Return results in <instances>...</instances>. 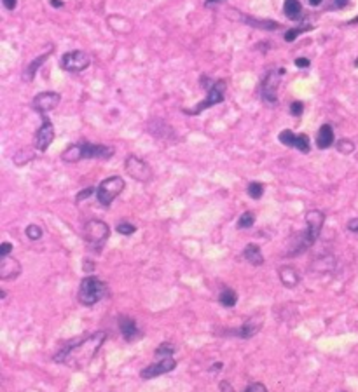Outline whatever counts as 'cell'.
Listing matches in <instances>:
<instances>
[{
	"label": "cell",
	"instance_id": "obj_1",
	"mask_svg": "<svg viewBox=\"0 0 358 392\" xmlns=\"http://www.w3.org/2000/svg\"><path fill=\"white\" fill-rule=\"evenodd\" d=\"M105 338H107L105 331H96L86 338H77V340L65 347L63 350H60L52 359L56 363L72 366V368H80V366L89 365L95 359L96 352L103 345Z\"/></svg>",
	"mask_w": 358,
	"mask_h": 392
},
{
	"label": "cell",
	"instance_id": "obj_2",
	"mask_svg": "<svg viewBox=\"0 0 358 392\" xmlns=\"http://www.w3.org/2000/svg\"><path fill=\"white\" fill-rule=\"evenodd\" d=\"M107 291H108L107 284L101 279H98V277L95 276L84 277L79 286V301L84 307H91V305L98 304L101 298L107 295Z\"/></svg>",
	"mask_w": 358,
	"mask_h": 392
},
{
	"label": "cell",
	"instance_id": "obj_3",
	"mask_svg": "<svg viewBox=\"0 0 358 392\" xmlns=\"http://www.w3.org/2000/svg\"><path fill=\"white\" fill-rule=\"evenodd\" d=\"M111 235V228L101 220H89L84 225V239L93 251H100Z\"/></svg>",
	"mask_w": 358,
	"mask_h": 392
},
{
	"label": "cell",
	"instance_id": "obj_4",
	"mask_svg": "<svg viewBox=\"0 0 358 392\" xmlns=\"http://www.w3.org/2000/svg\"><path fill=\"white\" fill-rule=\"evenodd\" d=\"M126 183L121 176H111L105 178L103 182L96 189V199L103 207H108L112 204L114 199H117V195L124 190Z\"/></svg>",
	"mask_w": 358,
	"mask_h": 392
},
{
	"label": "cell",
	"instance_id": "obj_5",
	"mask_svg": "<svg viewBox=\"0 0 358 392\" xmlns=\"http://www.w3.org/2000/svg\"><path fill=\"white\" fill-rule=\"evenodd\" d=\"M226 89H227L226 80H222V79H221V80H217V82H215V84L210 87L208 96H206L205 100H203L196 108H194V110H184V112H185V113H189V115H198V113L205 112L206 108L213 107V105L222 103L224 98H226Z\"/></svg>",
	"mask_w": 358,
	"mask_h": 392
},
{
	"label": "cell",
	"instance_id": "obj_6",
	"mask_svg": "<svg viewBox=\"0 0 358 392\" xmlns=\"http://www.w3.org/2000/svg\"><path fill=\"white\" fill-rule=\"evenodd\" d=\"M323 223H325V215L321 213V211L311 209L306 213V230L302 232V237L308 248H311L313 243L318 239Z\"/></svg>",
	"mask_w": 358,
	"mask_h": 392
},
{
	"label": "cell",
	"instance_id": "obj_7",
	"mask_svg": "<svg viewBox=\"0 0 358 392\" xmlns=\"http://www.w3.org/2000/svg\"><path fill=\"white\" fill-rule=\"evenodd\" d=\"M124 169H126V173H128L133 179H136V182L145 183L152 178V169H150V166L145 161H142V159L135 157V155H129V157L126 159Z\"/></svg>",
	"mask_w": 358,
	"mask_h": 392
},
{
	"label": "cell",
	"instance_id": "obj_8",
	"mask_svg": "<svg viewBox=\"0 0 358 392\" xmlns=\"http://www.w3.org/2000/svg\"><path fill=\"white\" fill-rule=\"evenodd\" d=\"M89 63H91V59L84 51L67 52L62 58V68L67 72H82L89 67Z\"/></svg>",
	"mask_w": 358,
	"mask_h": 392
},
{
	"label": "cell",
	"instance_id": "obj_9",
	"mask_svg": "<svg viewBox=\"0 0 358 392\" xmlns=\"http://www.w3.org/2000/svg\"><path fill=\"white\" fill-rule=\"evenodd\" d=\"M278 140L282 141L283 145L290 146V148H297L299 152H302V154H309V150H311L308 134H295L294 131L285 129L278 134Z\"/></svg>",
	"mask_w": 358,
	"mask_h": 392
},
{
	"label": "cell",
	"instance_id": "obj_10",
	"mask_svg": "<svg viewBox=\"0 0 358 392\" xmlns=\"http://www.w3.org/2000/svg\"><path fill=\"white\" fill-rule=\"evenodd\" d=\"M177 368V361L173 357H161L159 363H154V365H149L147 368H144L140 371V377L144 380H150V378H156L159 375L170 373Z\"/></svg>",
	"mask_w": 358,
	"mask_h": 392
},
{
	"label": "cell",
	"instance_id": "obj_11",
	"mask_svg": "<svg viewBox=\"0 0 358 392\" xmlns=\"http://www.w3.org/2000/svg\"><path fill=\"white\" fill-rule=\"evenodd\" d=\"M80 146V157L82 159H111L116 150L114 146H107V145H95V143L89 141H82L79 143Z\"/></svg>",
	"mask_w": 358,
	"mask_h": 392
},
{
	"label": "cell",
	"instance_id": "obj_12",
	"mask_svg": "<svg viewBox=\"0 0 358 392\" xmlns=\"http://www.w3.org/2000/svg\"><path fill=\"white\" fill-rule=\"evenodd\" d=\"M280 73H285V70H271L262 80V98L269 103H274L278 100Z\"/></svg>",
	"mask_w": 358,
	"mask_h": 392
},
{
	"label": "cell",
	"instance_id": "obj_13",
	"mask_svg": "<svg viewBox=\"0 0 358 392\" xmlns=\"http://www.w3.org/2000/svg\"><path fill=\"white\" fill-rule=\"evenodd\" d=\"M54 140V128H52V122L44 117L42 126L39 128V131L35 133V148L40 152H46L49 148V145Z\"/></svg>",
	"mask_w": 358,
	"mask_h": 392
},
{
	"label": "cell",
	"instance_id": "obj_14",
	"mask_svg": "<svg viewBox=\"0 0 358 392\" xmlns=\"http://www.w3.org/2000/svg\"><path fill=\"white\" fill-rule=\"evenodd\" d=\"M60 100H62V96H60L58 93H52V91L40 93V95L34 98L32 107H34V110H37L39 113H47L58 107Z\"/></svg>",
	"mask_w": 358,
	"mask_h": 392
},
{
	"label": "cell",
	"instance_id": "obj_15",
	"mask_svg": "<svg viewBox=\"0 0 358 392\" xmlns=\"http://www.w3.org/2000/svg\"><path fill=\"white\" fill-rule=\"evenodd\" d=\"M21 274V265L16 258L11 256H4L0 260V279L2 281H13Z\"/></svg>",
	"mask_w": 358,
	"mask_h": 392
},
{
	"label": "cell",
	"instance_id": "obj_16",
	"mask_svg": "<svg viewBox=\"0 0 358 392\" xmlns=\"http://www.w3.org/2000/svg\"><path fill=\"white\" fill-rule=\"evenodd\" d=\"M119 329H121V333H123L124 340H128V342H133L138 335H140V329H138L136 322L128 316L119 317Z\"/></svg>",
	"mask_w": 358,
	"mask_h": 392
},
{
	"label": "cell",
	"instance_id": "obj_17",
	"mask_svg": "<svg viewBox=\"0 0 358 392\" xmlns=\"http://www.w3.org/2000/svg\"><path fill=\"white\" fill-rule=\"evenodd\" d=\"M278 276H280V281H282V284L285 286V288H295L300 281L299 272H297L294 267H288V265L280 267Z\"/></svg>",
	"mask_w": 358,
	"mask_h": 392
},
{
	"label": "cell",
	"instance_id": "obj_18",
	"mask_svg": "<svg viewBox=\"0 0 358 392\" xmlns=\"http://www.w3.org/2000/svg\"><path fill=\"white\" fill-rule=\"evenodd\" d=\"M332 145H334V129L331 124H323L318 129V134H316V146H318L320 150H325Z\"/></svg>",
	"mask_w": 358,
	"mask_h": 392
},
{
	"label": "cell",
	"instance_id": "obj_19",
	"mask_svg": "<svg viewBox=\"0 0 358 392\" xmlns=\"http://www.w3.org/2000/svg\"><path fill=\"white\" fill-rule=\"evenodd\" d=\"M243 256H245V260L248 261V263L255 265V267H259V265L264 263L262 251H260V248L257 246V244H248V246L245 248V251H243Z\"/></svg>",
	"mask_w": 358,
	"mask_h": 392
},
{
	"label": "cell",
	"instance_id": "obj_20",
	"mask_svg": "<svg viewBox=\"0 0 358 392\" xmlns=\"http://www.w3.org/2000/svg\"><path fill=\"white\" fill-rule=\"evenodd\" d=\"M283 12L288 19H299L300 14H302V6H300L299 0H285Z\"/></svg>",
	"mask_w": 358,
	"mask_h": 392
},
{
	"label": "cell",
	"instance_id": "obj_21",
	"mask_svg": "<svg viewBox=\"0 0 358 392\" xmlns=\"http://www.w3.org/2000/svg\"><path fill=\"white\" fill-rule=\"evenodd\" d=\"M260 331V322H255V321H246L245 324L241 326L239 329L233 331L234 335H238L239 338H252L254 335H257Z\"/></svg>",
	"mask_w": 358,
	"mask_h": 392
},
{
	"label": "cell",
	"instance_id": "obj_22",
	"mask_svg": "<svg viewBox=\"0 0 358 392\" xmlns=\"http://www.w3.org/2000/svg\"><path fill=\"white\" fill-rule=\"evenodd\" d=\"M47 58H49V52H44L42 56H39L37 59L35 61H32L30 65L25 68V72H23V80H26V82H30L32 79H34V75H35V72H37V68H39V65H42L44 61H46Z\"/></svg>",
	"mask_w": 358,
	"mask_h": 392
},
{
	"label": "cell",
	"instance_id": "obj_23",
	"mask_svg": "<svg viewBox=\"0 0 358 392\" xmlns=\"http://www.w3.org/2000/svg\"><path fill=\"white\" fill-rule=\"evenodd\" d=\"M62 159H63L65 162H79V161H82V157H80L79 143H74V145H70L68 148H65L63 154H62Z\"/></svg>",
	"mask_w": 358,
	"mask_h": 392
},
{
	"label": "cell",
	"instance_id": "obj_24",
	"mask_svg": "<svg viewBox=\"0 0 358 392\" xmlns=\"http://www.w3.org/2000/svg\"><path fill=\"white\" fill-rule=\"evenodd\" d=\"M218 301H221V305H224V307H234V305L238 304V295H236V291H233V289L226 288L221 295H218Z\"/></svg>",
	"mask_w": 358,
	"mask_h": 392
},
{
	"label": "cell",
	"instance_id": "obj_25",
	"mask_svg": "<svg viewBox=\"0 0 358 392\" xmlns=\"http://www.w3.org/2000/svg\"><path fill=\"white\" fill-rule=\"evenodd\" d=\"M245 19V23H248L250 26H255V28H262V30H276L278 28V23L276 21H269V19H255V18H243Z\"/></svg>",
	"mask_w": 358,
	"mask_h": 392
},
{
	"label": "cell",
	"instance_id": "obj_26",
	"mask_svg": "<svg viewBox=\"0 0 358 392\" xmlns=\"http://www.w3.org/2000/svg\"><path fill=\"white\" fill-rule=\"evenodd\" d=\"M32 159H34V152H32V150H28V148H21L18 154L14 155V164L16 166H23V164H26V162H30Z\"/></svg>",
	"mask_w": 358,
	"mask_h": 392
},
{
	"label": "cell",
	"instance_id": "obj_27",
	"mask_svg": "<svg viewBox=\"0 0 358 392\" xmlns=\"http://www.w3.org/2000/svg\"><path fill=\"white\" fill-rule=\"evenodd\" d=\"M255 223V215L252 211H245L238 220V228H250Z\"/></svg>",
	"mask_w": 358,
	"mask_h": 392
},
{
	"label": "cell",
	"instance_id": "obj_28",
	"mask_svg": "<svg viewBox=\"0 0 358 392\" xmlns=\"http://www.w3.org/2000/svg\"><path fill=\"white\" fill-rule=\"evenodd\" d=\"M311 28H313V26H308V24H306V26L290 28L288 32H285V40H287V42H294V40H295L300 34H302V32H308V30H311Z\"/></svg>",
	"mask_w": 358,
	"mask_h": 392
},
{
	"label": "cell",
	"instance_id": "obj_29",
	"mask_svg": "<svg viewBox=\"0 0 358 392\" xmlns=\"http://www.w3.org/2000/svg\"><path fill=\"white\" fill-rule=\"evenodd\" d=\"M246 192L252 199H260L262 197V194H264V185L262 183H259V182H252L250 185H248Z\"/></svg>",
	"mask_w": 358,
	"mask_h": 392
},
{
	"label": "cell",
	"instance_id": "obj_30",
	"mask_svg": "<svg viewBox=\"0 0 358 392\" xmlns=\"http://www.w3.org/2000/svg\"><path fill=\"white\" fill-rule=\"evenodd\" d=\"M175 347L168 342H162V344L156 349V356L157 357H173Z\"/></svg>",
	"mask_w": 358,
	"mask_h": 392
},
{
	"label": "cell",
	"instance_id": "obj_31",
	"mask_svg": "<svg viewBox=\"0 0 358 392\" xmlns=\"http://www.w3.org/2000/svg\"><path fill=\"white\" fill-rule=\"evenodd\" d=\"M336 146H337V150H339L341 154H344V155L355 152V143H353L351 140H339Z\"/></svg>",
	"mask_w": 358,
	"mask_h": 392
},
{
	"label": "cell",
	"instance_id": "obj_32",
	"mask_svg": "<svg viewBox=\"0 0 358 392\" xmlns=\"http://www.w3.org/2000/svg\"><path fill=\"white\" fill-rule=\"evenodd\" d=\"M25 234H26V237L28 239H32V240H39L40 237H42V228H40L39 225H28L26 227V230H25Z\"/></svg>",
	"mask_w": 358,
	"mask_h": 392
},
{
	"label": "cell",
	"instance_id": "obj_33",
	"mask_svg": "<svg viewBox=\"0 0 358 392\" xmlns=\"http://www.w3.org/2000/svg\"><path fill=\"white\" fill-rule=\"evenodd\" d=\"M116 230L119 232V234H123V235H131V234H135V232H136V227L131 225V223H128V222H123V223H119V225L116 227Z\"/></svg>",
	"mask_w": 358,
	"mask_h": 392
},
{
	"label": "cell",
	"instance_id": "obj_34",
	"mask_svg": "<svg viewBox=\"0 0 358 392\" xmlns=\"http://www.w3.org/2000/svg\"><path fill=\"white\" fill-rule=\"evenodd\" d=\"M245 392H269V390H267V387L264 385V383L254 382V383H250V385L246 387Z\"/></svg>",
	"mask_w": 358,
	"mask_h": 392
},
{
	"label": "cell",
	"instance_id": "obj_35",
	"mask_svg": "<svg viewBox=\"0 0 358 392\" xmlns=\"http://www.w3.org/2000/svg\"><path fill=\"white\" fill-rule=\"evenodd\" d=\"M302 112H304V105L300 103V101H294V103L290 105V113H292L294 117L302 115Z\"/></svg>",
	"mask_w": 358,
	"mask_h": 392
},
{
	"label": "cell",
	"instance_id": "obj_36",
	"mask_svg": "<svg viewBox=\"0 0 358 392\" xmlns=\"http://www.w3.org/2000/svg\"><path fill=\"white\" fill-rule=\"evenodd\" d=\"M11 251H13V244H11V243H2V246H0V258H4V256H9Z\"/></svg>",
	"mask_w": 358,
	"mask_h": 392
},
{
	"label": "cell",
	"instance_id": "obj_37",
	"mask_svg": "<svg viewBox=\"0 0 358 392\" xmlns=\"http://www.w3.org/2000/svg\"><path fill=\"white\" fill-rule=\"evenodd\" d=\"M93 192H95V189H91V187H89V189H86V190H80L79 194H77V199H75V201H77V202H80V201H82V199H88L89 195L93 194Z\"/></svg>",
	"mask_w": 358,
	"mask_h": 392
},
{
	"label": "cell",
	"instance_id": "obj_38",
	"mask_svg": "<svg viewBox=\"0 0 358 392\" xmlns=\"http://www.w3.org/2000/svg\"><path fill=\"white\" fill-rule=\"evenodd\" d=\"M2 4L7 11H14L16 6H18V0H2Z\"/></svg>",
	"mask_w": 358,
	"mask_h": 392
},
{
	"label": "cell",
	"instance_id": "obj_39",
	"mask_svg": "<svg viewBox=\"0 0 358 392\" xmlns=\"http://www.w3.org/2000/svg\"><path fill=\"white\" fill-rule=\"evenodd\" d=\"M218 389H221V392H236V390L233 389V385H231V383L227 382V380L221 382V385H218Z\"/></svg>",
	"mask_w": 358,
	"mask_h": 392
},
{
	"label": "cell",
	"instance_id": "obj_40",
	"mask_svg": "<svg viewBox=\"0 0 358 392\" xmlns=\"http://www.w3.org/2000/svg\"><path fill=\"white\" fill-rule=\"evenodd\" d=\"M348 4L349 0H332V7H336V9H344Z\"/></svg>",
	"mask_w": 358,
	"mask_h": 392
},
{
	"label": "cell",
	"instance_id": "obj_41",
	"mask_svg": "<svg viewBox=\"0 0 358 392\" xmlns=\"http://www.w3.org/2000/svg\"><path fill=\"white\" fill-rule=\"evenodd\" d=\"M348 230L355 232V234H358V218H353L348 222Z\"/></svg>",
	"mask_w": 358,
	"mask_h": 392
},
{
	"label": "cell",
	"instance_id": "obj_42",
	"mask_svg": "<svg viewBox=\"0 0 358 392\" xmlns=\"http://www.w3.org/2000/svg\"><path fill=\"white\" fill-rule=\"evenodd\" d=\"M295 65L299 68H308L309 67V59L308 58H297L295 59Z\"/></svg>",
	"mask_w": 358,
	"mask_h": 392
},
{
	"label": "cell",
	"instance_id": "obj_43",
	"mask_svg": "<svg viewBox=\"0 0 358 392\" xmlns=\"http://www.w3.org/2000/svg\"><path fill=\"white\" fill-rule=\"evenodd\" d=\"M51 6L52 7H63V2L62 0H51Z\"/></svg>",
	"mask_w": 358,
	"mask_h": 392
},
{
	"label": "cell",
	"instance_id": "obj_44",
	"mask_svg": "<svg viewBox=\"0 0 358 392\" xmlns=\"http://www.w3.org/2000/svg\"><path fill=\"white\" fill-rule=\"evenodd\" d=\"M308 2L311 4L313 7H316V6H320V4H321V0H308Z\"/></svg>",
	"mask_w": 358,
	"mask_h": 392
},
{
	"label": "cell",
	"instance_id": "obj_45",
	"mask_svg": "<svg viewBox=\"0 0 358 392\" xmlns=\"http://www.w3.org/2000/svg\"><path fill=\"white\" fill-rule=\"evenodd\" d=\"M84 267H86V268H88V270H86V272H91V270H93V268H95V265H93V263H88V261H86V263H84Z\"/></svg>",
	"mask_w": 358,
	"mask_h": 392
},
{
	"label": "cell",
	"instance_id": "obj_46",
	"mask_svg": "<svg viewBox=\"0 0 358 392\" xmlns=\"http://www.w3.org/2000/svg\"><path fill=\"white\" fill-rule=\"evenodd\" d=\"M221 368H222V363H217V365H213V366H211V370H213V371H218Z\"/></svg>",
	"mask_w": 358,
	"mask_h": 392
},
{
	"label": "cell",
	"instance_id": "obj_47",
	"mask_svg": "<svg viewBox=\"0 0 358 392\" xmlns=\"http://www.w3.org/2000/svg\"><path fill=\"white\" fill-rule=\"evenodd\" d=\"M343 392H344V390H343Z\"/></svg>",
	"mask_w": 358,
	"mask_h": 392
}]
</instances>
